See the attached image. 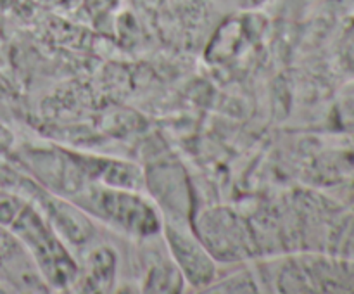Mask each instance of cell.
<instances>
[{
  "label": "cell",
  "instance_id": "obj_4",
  "mask_svg": "<svg viewBox=\"0 0 354 294\" xmlns=\"http://www.w3.org/2000/svg\"><path fill=\"white\" fill-rule=\"evenodd\" d=\"M161 228L180 273L194 287L209 286L216 275V265L196 232L190 230L185 217L165 214Z\"/></svg>",
  "mask_w": 354,
  "mask_h": 294
},
{
  "label": "cell",
  "instance_id": "obj_5",
  "mask_svg": "<svg viewBox=\"0 0 354 294\" xmlns=\"http://www.w3.org/2000/svg\"><path fill=\"white\" fill-rule=\"evenodd\" d=\"M197 237L213 258L235 261L251 255L245 225L234 213L211 210L197 223Z\"/></svg>",
  "mask_w": 354,
  "mask_h": 294
},
{
  "label": "cell",
  "instance_id": "obj_7",
  "mask_svg": "<svg viewBox=\"0 0 354 294\" xmlns=\"http://www.w3.org/2000/svg\"><path fill=\"white\" fill-rule=\"evenodd\" d=\"M121 0H83V9L95 26L102 28L111 21Z\"/></svg>",
  "mask_w": 354,
  "mask_h": 294
},
{
  "label": "cell",
  "instance_id": "obj_2",
  "mask_svg": "<svg viewBox=\"0 0 354 294\" xmlns=\"http://www.w3.org/2000/svg\"><path fill=\"white\" fill-rule=\"evenodd\" d=\"M263 277L283 293H354V261L330 256H292L265 266Z\"/></svg>",
  "mask_w": 354,
  "mask_h": 294
},
{
  "label": "cell",
  "instance_id": "obj_1",
  "mask_svg": "<svg viewBox=\"0 0 354 294\" xmlns=\"http://www.w3.org/2000/svg\"><path fill=\"white\" fill-rule=\"evenodd\" d=\"M0 223L6 225L30 251L45 282L66 287L76 279L78 268L52 230V225L28 201L3 189H0Z\"/></svg>",
  "mask_w": 354,
  "mask_h": 294
},
{
  "label": "cell",
  "instance_id": "obj_8",
  "mask_svg": "<svg viewBox=\"0 0 354 294\" xmlns=\"http://www.w3.org/2000/svg\"><path fill=\"white\" fill-rule=\"evenodd\" d=\"M268 0H207L211 7L220 12H239V10H252L265 6Z\"/></svg>",
  "mask_w": 354,
  "mask_h": 294
},
{
  "label": "cell",
  "instance_id": "obj_9",
  "mask_svg": "<svg viewBox=\"0 0 354 294\" xmlns=\"http://www.w3.org/2000/svg\"><path fill=\"white\" fill-rule=\"evenodd\" d=\"M341 54H342V62L346 64V68L354 73V28L351 33L346 37L344 44H342Z\"/></svg>",
  "mask_w": 354,
  "mask_h": 294
},
{
  "label": "cell",
  "instance_id": "obj_6",
  "mask_svg": "<svg viewBox=\"0 0 354 294\" xmlns=\"http://www.w3.org/2000/svg\"><path fill=\"white\" fill-rule=\"evenodd\" d=\"M0 282L23 291H40L47 286L30 251L2 223H0Z\"/></svg>",
  "mask_w": 354,
  "mask_h": 294
},
{
  "label": "cell",
  "instance_id": "obj_3",
  "mask_svg": "<svg viewBox=\"0 0 354 294\" xmlns=\"http://www.w3.org/2000/svg\"><path fill=\"white\" fill-rule=\"evenodd\" d=\"M73 203L95 218L137 237H151L162 227V220L147 201L116 185L90 183L80 189Z\"/></svg>",
  "mask_w": 354,
  "mask_h": 294
}]
</instances>
